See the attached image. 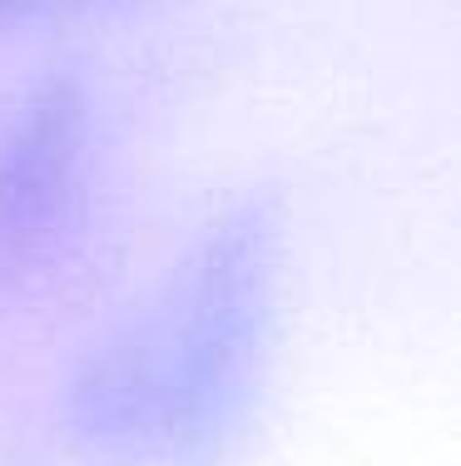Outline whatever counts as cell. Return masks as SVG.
Wrapping results in <instances>:
<instances>
[{
	"label": "cell",
	"instance_id": "1",
	"mask_svg": "<svg viewBox=\"0 0 461 466\" xmlns=\"http://www.w3.org/2000/svg\"><path fill=\"white\" fill-rule=\"evenodd\" d=\"M283 273L273 198L224 208L70 387L95 466H214L258 407Z\"/></svg>",
	"mask_w": 461,
	"mask_h": 466
},
{
	"label": "cell",
	"instance_id": "2",
	"mask_svg": "<svg viewBox=\"0 0 461 466\" xmlns=\"http://www.w3.org/2000/svg\"><path fill=\"white\" fill-rule=\"evenodd\" d=\"M95 218V109L45 80L0 119V293H40L75 263Z\"/></svg>",
	"mask_w": 461,
	"mask_h": 466
},
{
	"label": "cell",
	"instance_id": "3",
	"mask_svg": "<svg viewBox=\"0 0 461 466\" xmlns=\"http://www.w3.org/2000/svg\"><path fill=\"white\" fill-rule=\"evenodd\" d=\"M139 5V0H0V35L20 25H40V20L60 15H100V10Z\"/></svg>",
	"mask_w": 461,
	"mask_h": 466
}]
</instances>
